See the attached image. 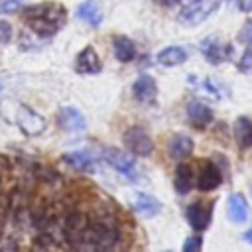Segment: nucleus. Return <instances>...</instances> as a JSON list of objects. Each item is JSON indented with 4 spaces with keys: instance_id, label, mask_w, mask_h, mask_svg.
Wrapping results in <instances>:
<instances>
[{
    "instance_id": "1",
    "label": "nucleus",
    "mask_w": 252,
    "mask_h": 252,
    "mask_svg": "<svg viewBox=\"0 0 252 252\" xmlns=\"http://www.w3.org/2000/svg\"><path fill=\"white\" fill-rule=\"evenodd\" d=\"M22 18L32 28V32H35L41 37H49L65 26L67 12L61 4L43 2V4H33V6L24 8Z\"/></svg>"
},
{
    "instance_id": "2",
    "label": "nucleus",
    "mask_w": 252,
    "mask_h": 252,
    "mask_svg": "<svg viewBox=\"0 0 252 252\" xmlns=\"http://www.w3.org/2000/svg\"><path fill=\"white\" fill-rule=\"evenodd\" d=\"M120 242V230L116 226V222L106 217L100 215L93 220H89L81 232L79 242L75 244V248L81 250H112L116 248Z\"/></svg>"
},
{
    "instance_id": "3",
    "label": "nucleus",
    "mask_w": 252,
    "mask_h": 252,
    "mask_svg": "<svg viewBox=\"0 0 252 252\" xmlns=\"http://www.w3.org/2000/svg\"><path fill=\"white\" fill-rule=\"evenodd\" d=\"M0 116L8 122L18 126L26 136H39L45 132V118L33 112L28 104H22L14 98H4L0 100Z\"/></svg>"
},
{
    "instance_id": "4",
    "label": "nucleus",
    "mask_w": 252,
    "mask_h": 252,
    "mask_svg": "<svg viewBox=\"0 0 252 252\" xmlns=\"http://www.w3.org/2000/svg\"><path fill=\"white\" fill-rule=\"evenodd\" d=\"M217 0H189L181 12H179V22L183 26H197L205 22L215 10H217Z\"/></svg>"
},
{
    "instance_id": "5",
    "label": "nucleus",
    "mask_w": 252,
    "mask_h": 252,
    "mask_svg": "<svg viewBox=\"0 0 252 252\" xmlns=\"http://www.w3.org/2000/svg\"><path fill=\"white\" fill-rule=\"evenodd\" d=\"M124 146L128 148L130 154L134 156H140V158H146L154 152V142L150 138V134L142 128V126H130L126 132H124Z\"/></svg>"
},
{
    "instance_id": "6",
    "label": "nucleus",
    "mask_w": 252,
    "mask_h": 252,
    "mask_svg": "<svg viewBox=\"0 0 252 252\" xmlns=\"http://www.w3.org/2000/svg\"><path fill=\"white\" fill-rule=\"evenodd\" d=\"M102 156H104V161L112 169L122 173L126 179H130V181H138L140 179V173H138V167L134 163V158H130L128 154L120 152L118 148H106Z\"/></svg>"
},
{
    "instance_id": "7",
    "label": "nucleus",
    "mask_w": 252,
    "mask_h": 252,
    "mask_svg": "<svg viewBox=\"0 0 252 252\" xmlns=\"http://www.w3.org/2000/svg\"><path fill=\"white\" fill-rule=\"evenodd\" d=\"M201 53H203V57H205L209 63L219 65V63H222L226 57L232 55V47L226 45V43H220L219 37H207V39L201 41Z\"/></svg>"
},
{
    "instance_id": "8",
    "label": "nucleus",
    "mask_w": 252,
    "mask_h": 252,
    "mask_svg": "<svg viewBox=\"0 0 252 252\" xmlns=\"http://www.w3.org/2000/svg\"><path fill=\"white\" fill-rule=\"evenodd\" d=\"M102 69V63L94 51V47L87 45L85 49H81L75 57V71L81 73V75H94V73H100Z\"/></svg>"
},
{
    "instance_id": "9",
    "label": "nucleus",
    "mask_w": 252,
    "mask_h": 252,
    "mask_svg": "<svg viewBox=\"0 0 252 252\" xmlns=\"http://www.w3.org/2000/svg\"><path fill=\"white\" fill-rule=\"evenodd\" d=\"M187 220L191 224V228L195 230H205L211 224L213 219V205L211 203H193L187 209Z\"/></svg>"
},
{
    "instance_id": "10",
    "label": "nucleus",
    "mask_w": 252,
    "mask_h": 252,
    "mask_svg": "<svg viewBox=\"0 0 252 252\" xmlns=\"http://www.w3.org/2000/svg\"><path fill=\"white\" fill-rule=\"evenodd\" d=\"M132 94L138 102H144V104H150L156 100L158 96V85L154 81V77L150 75H140L134 85H132Z\"/></svg>"
},
{
    "instance_id": "11",
    "label": "nucleus",
    "mask_w": 252,
    "mask_h": 252,
    "mask_svg": "<svg viewBox=\"0 0 252 252\" xmlns=\"http://www.w3.org/2000/svg\"><path fill=\"white\" fill-rule=\"evenodd\" d=\"M57 124L61 126V130L65 132H83L87 122H85V116L77 110V108H71V106H65L59 110L57 114Z\"/></svg>"
},
{
    "instance_id": "12",
    "label": "nucleus",
    "mask_w": 252,
    "mask_h": 252,
    "mask_svg": "<svg viewBox=\"0 0 252 252\" xmlns=\"http://www.w3.org/2000/svg\"><path fill=\"white\" fill-rule=\"evenodd\" d=\"M222 183V173H220V169L213 163V161H209V163H205L203 167H201V171H199V175H197V187H199V191H215L219 185Z\"/></svg>"
},
{
    "instance_id": "13",
    "label": "nucleus",
    "mask_w": 252,
    "mask_h": 252,
    "mask_svg": "<svg viewBox=\"0 0 252 252\" xmlns=\"http://www.w3.org/2000/svg\"><path fill=\"white\" fill-rule=\"evenodd\" d=\"M75 16L81 22H85L87 26H91V28H98L102 24V10H100V6H98L96 0H85V2H81L77 6V10H75Z\"/></svg>"
},
{
    "instance_id": "14",
    "label": "nucleus",
    "mask_w": 252,
    "mask_h": 252,
    "mask_svg": "<svg viewBox=\"0 0 252 252\" xmlns=\"http://www.w3.org/2000/svg\"><path fill=\"white\" fill-rule=\"evenodd\" d=\"M187 120L195 126V128H207L211 122H213V110L199 102V100H193L187 104Z\"/></svg>"
},
{
    "instance_id": "15",
    "label": "nucleus",
    "mask_w": 252,
    "mask_h": 252,
    "mask_svg": "<svg viewBox=\"0 0 252 252\" xmlns=\"http://www.w3.org/2000/svg\"><path fill=\"white\" fill-rule=\"evenodd\" d=\"M65 163H69L71 167L79 169V171H87V173H93L94 171V158L89 154V152H71V154H65L63 156Z\"/></svg>"
},
{
    "instance_id": "16",
    "label": "nucleus",
    "mask_w": 252,
    "mask_h": 252,
    "mask_svg": "<svg viewBox=\"0 0 252 252\" xmlns=\"http://www.w3.org/2000/svg\"><path fill=\"white\" fill-rule=\"evenodd\" d=\"M185 59H187V51L179 45H169L158 53V63H161L163 67H177L185 63Z\"/></svg>"
},
{
    "instance_id": "17",
    "label": "nucleus",
    "mask_w": 252,
    "mask_h": 252,
    "mask_svg": "<svg viewBox=\"0 0 252 252\" xmlns=\"http://www.w3.org/2000/svg\"><path fill=\"white\" fill-rule=\"evenodd\" d=\"M193 152V140L185 134H175L169 140V156L173 159H185Z\"/></svg>"
},
{
    "instance_id": "18",
    "label": "nucleus",
    "mask_w": 252,
    "mask_h": 252,
    "mask_svg": "<svg viewBox=\"0 0 252 252\" xmlns=\"http://www.w3.org/2000/svg\"><path fill=\"white\" fill-rule=\"evenodd\" d=\"M234 140L240 148H250L252 146V120L246 116H238L234 120Z\"/></svg>"
},
{
    "instance_id": "19",
    "label": "nucleus",
    "mask_w": 252,
    "mask_h": 252,
    "mask_svg": "<svg viewBox=\"0 0 252 252\" xmlns=\"http://www.w3.org/2000/svg\"><path fill=\"white\" fill-rule=\"evenodd\" d=\"M228 217L236 224H240L248 219V205H246L244 195H240V193L230 195V199H228Z\"/></svg>"
},
{
    "instance_id": "20",
    "label": "nucleus",
    "mask_w": 252,
    "mask_h": 252,
    "mask_svg": "<svg viewBox=\"0 0 252 252\" xmlns=\"http://www.w3.org/2000/svg\"><path fill=\"white\" fill-rule=\"evenodd\" d=\"M173 187L179 195H185V193L191 191V187H193V169H191V165H187V163L177 165L175 177H173Z\"/></svg>"
},
{
    "instance_id": "21",
    "label": "nucleus",
    "mask_w": 252,
    "mask_h": 252,
    "mask_svg": "<svg viewBox=\"0 0 252 252\" xmlns=\"http://www.w3.org/2000/svg\"><path fill=\"white\" fill-rule=\"evenodd\" d=\"M112 47H114V55H116V59L120 63H128V61H132L136 57V45H134V41L128 39V37H124V35L114 37Z\"/></svg>"
},
{
    "instance_id": "22",
    "label": "nucleus",
    "mask_w": 252,
    "mask_h": 252,
    "mask_svg": "<svg viewBox=\"0 0 252 252\" xmlns=\"http://www.w3.org/2000/svg\"><path fill=\"white\" fill-rule=\"evenodd\" d=\"M134 209L140 215H144V217H154V215L159 213L161 205H159V201L156 197H152L148 193H138L136 195V201H134Z\"/></svg>"
},
{
    "instance_id": "23",
    "label": "nucleus",
    "mask_w": 252,
    "mask_h": 252,
    "mask_svg": "<svg viewBox=\"0 0 252 252\" xmlns=\"http://www.w3.org/2000/svg\"><path fill=\"white\" fill-rule=\"evenodd\" d=\"M238 69H240L242 73H252V43H248V47H246L244 53L240 55Z\"/></svg>"
},
{
    "instance_id": "24",
    "label": "nucleus",
    "mask_w": 252,
    "mask_h": 252,
    "mask_svg": "<svg viewBox=\"0 0 252 252\" xmlns=\"http://www.w3.org/2000/svg\"><path fill=\"white\" fill-rule=\"evenodd\" d=\"M22 4H24V0H0V14L16 12L22 8Z\"/></svg>"
},
{
    "instance_id": "25",
    "label": "nucleus",
    "mask_w": 252,
    "mask_h": 252,
    "mask_svg": "<svg viewBox=\"0 0 252 252\" xmlns=\"http://www.w3.org/2000/svg\"><path fill=\"white\" fill-rule=\"evenodd\" d=\"M12 39V28L6 20H0V45L8 43Z\"/></svg>"
},
{
    "instance_id": "26",
    "label": "nucleus",
    "mask_w": 252,
    "mask_h": 252,
    "mask_svg": "<svg viewBox=\"0 0 252 252\" xmlns=\"http://www.w3.org/2000/svg\"><path fill=\"white\" fill-rule=\"evenodd\" d=\"M201 246H203L201 236H191L189 240H185L183 250H185V252H193V250H201Z\"/></svg>"
},
{
    "instance_id": "27",
    "label": "nucleus",
    "mask_w": 252,
    "mask_h": 252,
    "mask_svg": "<svg viewBox=\"0 0 252 252\" xmlns=\"http://www.w3.org/2000/svg\"><path fill=\"white\" fill-rule=\"evenodd\" d=\"M242 41H246V43H252V20H248L246 24H244V28H242V32H240V35H238Z\"/></svg>"
},
{
    "instance_id": "28",
    "label": "nucleus",
    "mask_w": 252,
    "mask_h": 252,
    "mask_svg": "<svg viewBox=\"0 0 252 252\" xmlns=\"http://www.w3.org/2000/svg\"><path fill=\"white\" fill-rule=\"evenodd\" d=\"M238 10L240 12H252V0H238Z\"/></svg>"
},
{
    "instance_id": "29",
    "label": "nucleus",
    "mask_w": 252,
    "mask_h": 252,
    "mask_svg": "<svg viewBox=\"0 0 252 252\" xmlns=\"http://www.w3.org/2000/svg\"><path fill=\"white\" fill-rule=\"evenodd\" d=\"M179 0H161V4H165V6H175Z\"/></svg>"
},
{
    "instance_id": "30",
    "label": "nucleus",
    "mask_w": 252,
    "mask_h": 252,
    "mask_svg": "<svg viewBox=\"0 0 252 252\" xmlns=\"http://www.w3.org/2000/svg\"><path fill=\"white\" fill-rule=\"evenodd\" d=\"M2 89H4V81H0V93H2Z\"/></svg>"
}]
</instances>
